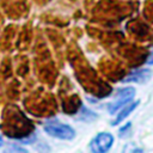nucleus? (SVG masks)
I'll use <instances>...</instances> for the list:
<instances>
[{
  "instance_id": "nucleus-1",
  "label": "nucleus",
  "mask_w": 153,
  "mask_h": 153,
  "mask_svg": "<svg viewBox=\"0 0 153 153\" xmlns=\"http://www.w3.org/2000/svg\"><path fill=\"white\" fill-rule=\"evenodd\" d=\"M44 130L50 136L60 140H73L75 137V130L71 126L59 122H48L44 126Z\"/></svg>"
},
{
  "instance_id": "nucleus-2",
  "label": "nucleus",
  "mask_w": 153,
  "mask_h": 153,
  "mask_svg": "<svg viewBox=\"0 0 153 153\" xmlns=\"http://www.w3.org/2000/svg\"><path fill=\"white\" fill-rule=\"evenodd\" d=\"M135 92H136L135 88L131 87V86L120 88L117 91V94H116V100L114 103L109 104V106H108L109 112L110 114H115V112L118 111V109L123 108L126 104H128L129 102H131V99L135 96Z\"/></svg>"
},
{
  "instance_id": "nucleus-3",
  "label": "nucleus",
  "mask_w": 153,
  "mask_h": 153,
  "mask_svg": "<svg viewBox=\"0 0 153 153\" xmlns=\"http://www.w3.org/2000/svg\"><path fill=\"white\" fill-rule=\"evenodd\" d=\"M114 143V136L112 134L108 131L98 133L91 141L90 148L94 153H105L108 152Z\"/></svg>"
},
{
  "instance_id": "nucleus-4",
  "label": "nucleus",
  "mask_w": 153,
  "mask_h": 153,
  "mask_svg": "<svg viewBox=\"0 0 153 153\" xmlns=\"http://www.w3.org/2000/svg\"><path fill=\"white\" fill-rule=\"evenodd\" d=\"M152 76V71L149 68H140L129 73L126 78L122 79V82H133V84H146Z\"/></svg>"
},
{
  "instance_id": "nucleus-5",
  "label": "nucleus",
  "mask_w": 153,
  "mask_h": 153,
  "mask_svg": "<svg viewBox=\"0 0 153 153\" xmlns=\"http://www.w3.org/2000/svg\"><path fill=\"white\" fill-rule=\"evenodd\" d=\"M140 104V100H135V102H129L128 104H126L123 108H122V110H121V112L117 115V117H116V120L114 121V126L115 124H120L121 122H123L129 115H130V112L131 111H134L136 108H137V105Z\"/></svg>"
},
{
  "instance_id": "nucleus-6",
  "label": "nucleus",
  "mask_w": 153,
  "mask_h": 153,
  "mask_svg": "<svg viewBox=\"0 0 153 153\" xmlns=\"http://www.w3.org/2000/svg\"><path fill=\"white\" fill-rule=\"evenodd\" d=\"M146 63H147V65H153V48H152L151 54L148 55V57H147V60H146Z\"/></svg>"
},
{
  "instance_id": "nucleus-7",
  "label": "nucleus",
  "mask_w": 153,
  "mask_h": 153,
  "mask_svg": "<svg viewBox=\"0 0 153 153\" xmlns=\"http://www.w3.org/2000/svg\"><path fill=\"white\" fill-rule=\"evenodd\" d=\"M2 146V139H1V136H0V147Z\"/></svg>"
}]
</instances>
